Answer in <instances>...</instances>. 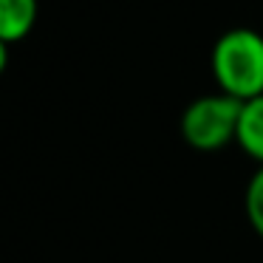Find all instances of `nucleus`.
Wrapping results in <instances>:
<instances>
[{
	"label": "nucleus",
	"mask_w": 263,
	"mask_h": 263,
	"mask_svg": "<svg viewBox=\"0 0 263 263\" xmlns=\"http://www.w3.org/2000/svg\"><path fill=\"white\" fill-rule=\"evenodd\" d=\"M212 77L221 93L249 102L263 93V34L255 29H229L212 46Z\"/></svg>",
	"instance_id": "f257e3e1"
},
{
	"label": "nucleus",
	"mask_w": 263,
	"mask_h": 263,
	"mask_svg": "<svg viewBox=\"0 0 263 263\" xmlns=\"http://www.w3.org/2000/svg\"><path fill=\"white\" fill-rule=\"evenodd\" d=\"M240 105L243 102L221 91L193 99L181 114L184 142L195 150H204V153H215V150H223L227 144H232L238 139Z\"/></svg>",
	"instance_id": "f03ea898"
},
{
	"label": "nucleus",
	"mask_w": 263,
	"mask_h": 263,
	"mask_svg": "<svg viewBox=\"0 0 263 263\" xmlns=\"http://www.w3.org/2000/svg\"><path fill=\"white\" fill-rule=\"evenodd\" d=\"M235 144L249 159H255L257 167H263V93L240 105V122H238Z\"/></svg>",
	"instance_id": "7ed1b4c3"
},
{
	"label": "nucleus",
	"mask_w": 263,
	"mask_h": 263,
	"mask_svg": "<svg viewBox=\"0 0 263 263\" xmlns=\"http://www.w3.org/2000/svg\"><path fill=\"white\" fill-rule=\"evenodd\" d=\"M37 0H0V40L17 43L34 29Z\"/></svg>",
	"instance_id": "20e7f679"
},
{
	"label": "nucleus",
	"mask_w": 263,
	"mask_h": 263,
	"mask_svg": "<svg viewBox=\"0 0 263 263\" xmlns=\"http://www.w3.org/2000/svg\"><path fill=\"white\" fill-rule=\"evenodd\" d=\"M243 210H246V218H249V227L257 232V238H263V167H257L252 173L249 184H246Z\"/></svg>",
	"instance_id": "39448f33"
},
{
	"label": "nucleus",
	"mask_w": 263,
	"mask_h": 263,
	"mask_svg": "<svg viewBox=\"0 0 263 263\" xmlns=\"http://www.w3.org/2000/svg\"><path fill=\"white\" fill-rule=\"evenodd\" d=\"M6 65H9V43L0 40V74L6 71Z\"/></svg>",
	"instance_id": "423d86ee"
}]
</instances>
